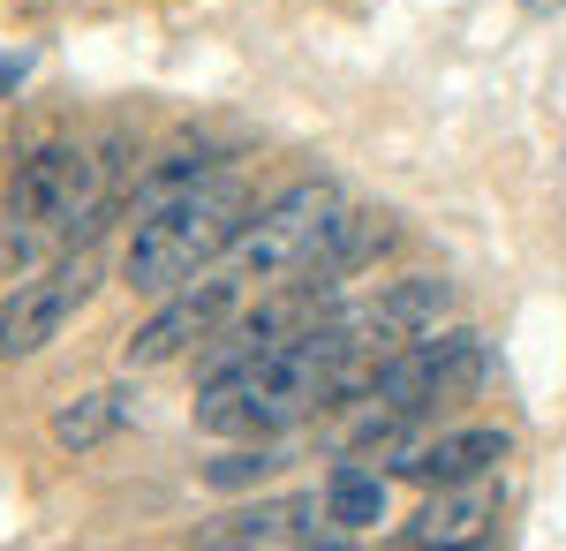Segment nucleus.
Here are the masks:
<instances>
[{
	"instance_id": "nucleus-1",
	"label": "nucleus",
	"mask_w": 566,
	"mask_h": 551,
	"mask_svg": "<svg viewBox=\"0 0 566 551\" xmlns=\"http://www.w3.org/2000/svg\"><path fill=\"white\" fill-rule=\"evenodd\" d=\"M242 227H250V189H242V174L219 167L212 181H197L189 197H175V205L136 219L129 250H122V280H129L136 295H175V288H189L212 257L234 250Z\"/></svg>"
},
{
	"instance_id": "nucleus-2",
	"label": "nucleus",
	"mask_w": 566,
	"mask_h": 551,
	"mask_svg": "<svg viewBox=\"0 0 566 551\" xmlns=\"http://www.w3.org/2000/svg\"><path fill=\"white\" fill-rule=\"evenodd\" d=\"M114 197V159H98L91 144H39L8 174V219H23L31 235L76 242Z\"/></svg>"
},
{
	"instance_id": "nucleus-3",
	"label": "nucleus",
	"mask_w": 566,
	"mask_h": 551,
	"mask_svg": "<svg viewBox=\"0 0 566 551\" xmlns=\"http://www.w3.org/2000/svg\"><path fill=\"white\" fill-rule=\"evenodd\" d=\"M348 212V197L333 189V181H295V189H280L264 212H250V227L234 235V272L242 280H258V288H280V280H303L317 250H325V235H333V219Z\"/></svg>"
},
{
	"instance_id": "nucleus-4",
	"label": "nucleus",
	"mask_w": 566,
	"mask_h": 551,
	"mask_svg": "<svg viewBox=\"0 0 566 551\" xmlns=\"http://www.w3.org/2000/svg\"><path fill=\"white\" fill-rule=\"evenodd\" d=\"M491 371V355H483V333L469 325H438V333L408 340V347H392L386 363H378V378L363 401H386L392 416H408V424H423L431 408H453V401H469Z\"/></svg>"
},
{
	"instance_id": "nucleus-5",
	"label": "nucleus",
	"mask_w": 566,
	"mask_h": 551,
	"mask_svg": "<svg viewBox=\"0 0 566 551\" xmlns=\"http://www.w3.org/2000/svg\"><path fill=\"white\" fill-rule=\"evenodd\" d=\"M234 295H242V272L234 280H189V288H175V295L159 302L144 325L129 333V347H122V363L129 371H159V363H181L189 347H205V340L234 318Z\"/></svg>"
},
{
	"instance_id": "nucleus-6",
	"label": "nucleus",
	"mask_w": 566,
	"mask_h": 551,
	"mask_svg": "<svg viewBox=\"0 0 566 551\" xmlns=\"http://www.w3.org/2000/svg\"><path fill=\"white\" fill-rule=\"evenodd\" d=\"M91 288H98V264L91 257H69L61 272L23 280L15 295H0V363H23V355H39L45 340H61V325L84 310Z\"/></svg>"
},
{
	"instance_id": "nucleus-7",
	"label": "nucleus",
	"mask_w": 566,
	"mask_h": 551,
	"mask_svg": "<svg viewBox=\"0 0 566 551\" xmlns=\"http://www.w3.org/2000/svg\"><path fill=\"white\" fill-rule=\"evenodd\" d=\"M446 318H453V280H438V272L392 280V288H378L370 302H348V310H340V325L355 333V347H370V355H392V347H408V340L438 333Z\"/></svg>"
},
{
	"instance_id": "nucleus-8",
	"label": "nucleus",
	"mask_w": 566,
	"mask_h": 551,
	"mask_svg": "<svg viewBox=\"0 0 566 551\" xmlns=\"http://www.w3.org/2000/svg\"><path fill=\"white\" fill-rule=\"evenodd\" d=\"M317 521H333L317 491H287V499H250V507L234 513H212L205 529H197V544L205 551H250V544H325V529Z\"/></svg>"
},
{
	"instance_id": "nucleus-9",
	"label": "nucleus",
	"mask_w": 566,
	"mask_h": 551,
	"mask_svg": "<svg viewBox=\"0 0 566 551\" xmlns=\"http://www.w3.org/2000/svg\"><path fill=\"white\" fill-rule=\"evenodd\" d=\"M499 521V484L491 476H469V484H438L431 499L416 507V521L400 529V544L423 551V544H483Z\"/></svg>"
},
{
	"instance_id": "nucleus-10",
	"label": "nucleus",
	"mask_w": 566,
	"mask_h": 551,
	"mask_svg": "<svg viewBox=\"0 0 566 551\" xmlns=\"http://www.w3.org/2000/svg\"><path fill=\"white\" fill-rule=\"evenodd\" d=\"M514 454V438L506 430H491V424H476V430H446V438H431V446H416V454H400L392 461V476H408V484H469V476H491V468Z\"/></svg>"
},
{
	"instance_id": "nucleus-11",
	"label": "nucleus",
	"mask_w": 566,
	"mask_h": 551,
	"mask_svg": "<svg viewBox=\"0 0 566 551\" xmlns=\"http://www.w3.org/2000/svg\"><path fill=\"white\" fill-rule=\"evenodd\" d=\"M392 242V212H370V205H348V212L333 219V235H325V250H317V264H310L303 280L310 288H325V295H340L355 272L370 264V257Z\"/></svg>"
},
{
	"instance_id": "nucleus-12",
	"label": "nucleus",
	"mask_w": 566,
	"mask_h": 551,
	"mask_svg": "<svg viewBox=\"0 0 566 551\" xmlns=\"http://www.w3.org/2000/svg\"><path fill=\"white\" fill-rule=\"evenodd\" d=\"M136 424V393L129 385H98V393H76V401H61L53 408V446L61 454H91V446H106V438H122Z\"/></svg>"
},
{
	"instance_id": "nucleus-13",
	"label": "nucleus",
	"mask_w": 566,
	"mask_h": 551,
	"mask_svg": "<svg viewBox=\"0 0 566 551\" xmlns=\"http://www.w3.org/2000/svg\"><path fill=\"white\" fill-rule=\"evenodd\" d=\"M219 174V152L212 144H175V152H159L151 167L136 174V189H129V212H159V205H175V197H189L197 181H212Z\"/></svg>"
},
{
	"instance_id": "nucleus-14",
	"label": "nucleus",
	"mask_w": 566,
	"mask_h": 551,
	"mask_svg": "<svg viewBox=\"0 0 566 551\" xmlns=\"http://www.w3.org/2000/svg\"><path fill=\"white\" fill-rule=\"evenodd\" d=\"M325 513L340 529H378L386 521V476H370L363 461H333V476H325Z\"/></svg>"
},
{
	"instance_id": "nucleus-15",
	"label": "nucleus",
	"mask_w": 566,
	"mask_h": 551,
	"mask_svg": "<svg viewBox=\"0 0 566 551\" xmlns=\"http://www.w3.org/2000/svg\"><path fill=\"white\" fill-rule=\"evenodd\" d=\"M272 468H280V446H272V438H234L227 454L205 461V484H212V491H242V484H264Z\"/></svg>"
},
{
	"instance_id": "nucleus-16",
	"label": "nucleus",
	"mask_w": 566,
	"mask_h": 551,
	"mask_svg": "<svg viewBox=\"0 0 566 551\" xmlns=\"http://www.w3.org/2000/svg\"><path fill=\"white\" fill-rule=\"evenodd\" d=\"M23 84V53H0V98Z\"/></svg>"
},
{
	"instance_id": "nucleus-17",
	"label": "nucleus",
	"mask_w": 566,
	"mask_h": 551,
	"mask_svg": "<svg viewBox=\"0 0 566 551\" xmlns=\"http://www.w3.org/2000/svg\"><path fill=\"white\" fill-rule=\"evenodd\" d=\"M522 8H528V15H552V8H559V0H522Z\"/></svg>"
}]
</instances>
